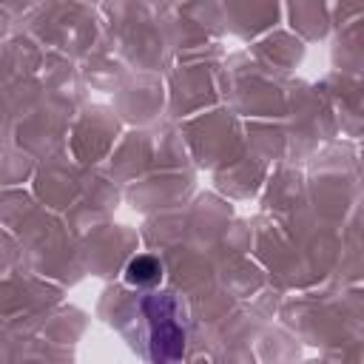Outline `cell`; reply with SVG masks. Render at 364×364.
<instances>
[{"mask_svg":"<svg viewBox=\"0 0 364 364\" xmlns=\"http://www.w3.org/2000/svg\"><path fill=\"white\" fill-rule=\"evenodd\" d=\"M142 313L148 318V350L154 364H182L185 355V324L179 318V304L171 293H154L142 299Z\"/></svg>","mask_w":364,"mask_h":364,"instance_id":"cell-1","label":"cell"},{"mask_svg":"<svg viewBox=\"0 0 364 364\" xmlns=\"http://www.w3.org/2000/svg\"><path fill=\"white\" fill-rule=\"evenodd\" d=\"M159 279H162V262H159L156 256H148V253L134 256V259L128 262V267H125V282H128V284L151 287V284H156Z\"/></svg>","mask_w":364,"mask_h":364,"instance_id":"cell-2","label":"cell"}]
</instances>
